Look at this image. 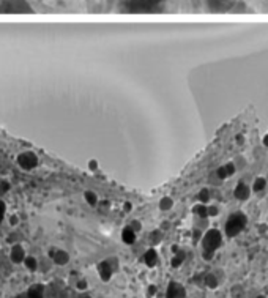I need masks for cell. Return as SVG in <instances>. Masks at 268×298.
<instances>
[{"mask_svg":"<svg viewBox=\"0 0 268 298\" xmlns=\"http://www.w3.org/2000/svg\"><path fill=\"white\" fill-rule=\"evenodd\" d=\"M4 13H32V8L26 0H4V5L0 8Z\"/></svg>","mask_w":268,"mask_h":298,"instance_id":"cell-4","label":"cell"},{"mask_svg":"<svg viewBox=\"0 0 268 298\" xmlns=\"http://www.w3.org/2000/svg\"><path fill=\"white\" fill-rule=\"evenodd\" d=\"M5 213H7V207H5V202L0 199V222L4 221V218H5Z\"/></svg>","mask_w":268,"mask_h":298,"instance_id":"cell-24","label":"cell"},{"mask_svg":"<svg viewBox=\"0 0 268 298\" xmlns=\"http://www.w3.org/2000/svg\"><path fill=\"white\" fill-rule=\"evenodd\" d=\"M208 201H210V191L208 189H201V192H199V202L207 204Z\"/></svg>","mask_w":268,"mask_h":298,"instance_id":"cell-22","label":"cell"},{"mask_svg":"<svg viewBox=\"0 0 268 298\" xmlns=\"http://www.w3.org/2000/svg\"><path fill=\"white\" fill-rule=\"evenodd\" d=\"M24 265H26V268L29 271H37L38 270V260L32 256H27L26 260H24Z\"/></svg>","mask_w":268,"mask_h":298,"instance_id":"cell-18","label":"cell"},{"mask_svg":"<svg viewBox=\"0 0 268 298\" xmlns=\"http://www.w3.org/2000/svg\"><path fill=\"white\" fill-rule=\"evenodd\" d=\"M263 145H265V147H268V134H265V136H263Z\"/></svg>","mask_w":268,"mask_h":298,"instance_id":"cell-34","label":"cell"},{"mask_svg":"<svg viewBox=\"0 0 268 298\" xmlns=\"http://www.w3.org/2000/svg\"><path fill=\"white\" fill-rule=\"evenodd\" d=\"M131 208H133L131 202H125V205H123V210H125V212H130Z\"/></svg>","mask_w":268,"mask_h":298,"instance_id":"cell-31","label":"cell"},{"mask_svg":"<svg viewBox=\"0 0 268 298\" xmlns=\"http://www.w3.org/2000/svg\"><path fill=\"white\" fill-rule=\"evenodd\" d=\"M121 240H123L125 244H133L136 241V231H133L131 226H127L121 231Z\"/></svg>","mask_w":268,"mask_h":298,"instance_id":"cell-13","label":"cell"},{"mask_svg":"<svg viewBox=\"0 0 268 298\" xmlns=\"http://www.w3.org/2000/svg\"><path fill=\"white\" fill-rule=\"evenodd\" d=\"M216 215H218V207L210 205V207H208V216H216Z\"/></svg>","mask_w":268,"mask_h":298,"instance_id":"cell-29","label":"cell"},{"mask_svg":"<svg viewBox=\"0 0 268 298\" xmlns=\"http://www.w3.org/2000/svg\"><path fill=\"white\" fill-rule=\"evenodd\" d=\"M84 199H85V202L90 205V207H96V205H98V196H96L93 191H85L84 192Z\"/></svg>","mask_w":268,"mask_h":298,"instance_id":"cell-16","label":"cell"},{"mask_svg":"<svg viewBox=\"0 0 268 298\" xmlns=\"http://www.w3.org/2000/svg\"><path fill=\"white\" fill-rule=\"evenodd\" d=\"M174 207V201L170 197H163L161 199V202H159V208L163 210V212H167V210H170Z\"/></svg>","mask_w":268,"mask_h":298,"instance_id":"cell-19","label":"cell"},{"mask_svg":"<svg viewBox=\"0 0 268 298\" xmlns=\"http://www.w3.org/2000/svg\"><path fill=\"white\" fill-rule=\"evenodd\" d=\"M29 298H44L46 296V286L43 284H32L27 290Z\"/></svg>","mask_w":268,"mask_h":298,"instance_id":"cell-12","label":"cell"},{"mask_svg":"<svg viewBox=\"0 0 268 298\" xmlns=\"http://www.w3.org/2000/svg\"><path fill=\"white\" fill-rule=\"evenodd\" d=\"M49 257H51V259L54 260V264H57V265H66L68 260H69V256H68L66 251H63V250H56V248H51V250H49Z\"/></svg>","mask_w":268,"mask_h":298,"instance_id":"cell-8","label":"cell"},{"mask_svg":"<svg viewBox=\"0 0 268 298\" xmlns=\"http://www.w3.org/2000/svg\"><path fill=\"white\" fill-rule=\"evenodd\" d=\"M76 287H78V290H85V289H87V281H85V279H79L78 284H76Z\"/></svg>","mask_w":268,"mask_h":298,"instance_id":"cell-26","label":"cell"},{"mask_svg":"<svg viewBox=\"0 0 268 298\" xmlns=\"http://www.w3.org/2000/svg\"><path fill=\"white\" fill-rule=\"evenodd\" d=\"M251 192H253V188H249L246 183H238L235 191H234V196L238 199V201H248Z\"/></svg>","mask_w":268,"mask_h":298,"instance_id":"cell-9","label":"cell"},{"mask_svg":"<svg viewBox=\"0 0 268 298\" xmlns=\"http://www.w3.org/2000/svg\"><path fill=\"white\" fill-rule=\"evenodd\" d=\"M144 262L147 264V267H156L158 264V253L155 250H149L147 253L144 254Z\"/></svg>","mask_w":268,"mask_h":298,"instance_id":"cell-14","label":"cell"},{"mask_svg":"<svg viewBox=\"0 0 268 298\" xmlns=\"http://www.w3.org/2000/svg\"><path fill=\"white\" fill-rule=\"evenodd\" d=\"M8 189H10V183H7V182H2V183H0V194L7 192Z\"/></svg>","mask_w":268,"mask_h":298,"instance_id":"cell-27","label":"cell"},{"mask_svg":"<svg viewBox=\"0 0 268 298\" xmlns=\"http://www.w3.org/2000/svg\"><path fill=\"white\" fill-rule=\"evenodd\" d=\"M257 298H265V296H263V295H260V296H257Z\"/></svg>","mask_w":268,"mask_h":298,"instance_id":"cell-37","label":"cell"},{"mask_svg":"<svg viewBox=\"0 0 268 298\" xmlns=\"http://www.w3.org/2000/svg\"><path fill=\"white\" fill-rule=\"evenodd\" d=\"M44 298H68V289L59 286V284H51L46 287V296Z\"/></svg>","mask_w":268,"mask_h":298,"instance_id":"cell-5","label":"cell"},{"mask_svg":"<svg viewBox=\"0 0 268 298\" xmlns=\"http://www.w3.org/2000/svg\"><path fill=\"white\" fill-rule=\"evenodd\" d=\"M16 222H17V218L13 216V218H11V224H16Z\"/></svg>","mask_w":268,"mask_h":298,"instance_id":"cell-35","label":"cell"},{"mask_svg":"<svg viewBox=\"0 0 268 298\" xmlns=\"http://www.w3.org/2000/svg\"><path fill=\"white\" fill-rule=\"evenodd\" d=\"M88 169H90L92 172L98 170V161H96V160H90V161H88Z\"/></svg>","mask_w":268,"mask_h":298,"instance_id":"cell-25","label":"cell"},{"mask_svg":"<svg viewBox=\"0 0 268 298\" xmlns=\"http://www.w3.org/2000/svg\"><path fill=\"white\" fill-rule=\"evenodd\" d=\"M237 142H238V144H243V142H245V137H243V136H237Z\"/></svg>","mask_w":268,"mask_h":298,"instance_id":"cell-33","label":"cell"},{"mask_svg":"<svg viewBox=\"0 0 268 298\" xmlns=\"http://www.w3.org/2000/svg\"><path fill=\"white\" fill-rule=\"evenodd\" d=\"M205 284H207L210 289L218 287V279H216V276H215V275H207V276H205Z\"/></svg>","mask_w":268,"mask_h":298,"instance_id":"cell-21","label":"cell"},{"mask_svg":"<svg viewBox=\"0 0 268 298\" xmlns=\"http://www.w3.org/2000/svg\"><path fill=\"white\" fill-rule=\"evenodd\" d=\"M14 298H29V295H27V292H26V293H19V295H16Z\"/></svg>","mask_w":268,"mask_h":298,"instance_id":"cell-32","label":"cell"},{"mask_svg":"<svg viewBox=\"0 0 268 298\" xmlns=\"http://www.w3.org/2000/svg\"><path fill=\"white\" fill-rule=\"evenodd\" d=\"M234 173H235V166H234L232 163H227V164L221 166V167L216 170V176H218L219 180H226V179L232 177Z\"/></svg>","mask_w":268,"mask_h":298,"instance_id":"cell-11","label":"cell"},{"mask_svg":"<svg viewBox=\"0 0 268 298\" xmlns=\"http://www.w3.org/2000/svg\"><path fill=\"white\" fill-rule=\"evenodd\" d=\"M186 296V292H185V287L178 283H170L167 286V290H166V298H185Z\"/></svg>","mask_w":268,"mask_h":298,"instance_id":"cell-6","label":"cell"},{"mask_svg":"<svg viewBox=\"0 0 268 298\" xmlns=\"http://www.w3.org/2000/svg\"><path fill=\"white\" fill-rule=\"evenodd\" d=\"M79 298H92V296L87 295V293H82V295H79Z\"/></svg>","mask_w":268,"mask_h":298,"instance_id":"cell-36","label":"cell"},{"mask_svg":"<svg viewBox=\"0 0 268 298\" xmlns=\"http://www.w3.org/2000/svg\"><path fill=\"white\" fill-rule=\"evenodd\" d=\"M246 216L245 213L241 212H235L229 216V219L226 221V235L227 237H237L243 229L246 227Z\"/></svg>","mask_w":268,"mask_h":298,"instance_id":"cell-2","label":"cell"},{"mask_svg":"<svg viewBox=\"0 0 268 298\" xmlns=\"http://www.w3.org/2000/svg\"><path fill=\"white\" fill-rule=\"evenodd\" d=\"M26 250L21 246V244H13L11 246V251H10V259L13 264H24L26 260Z\"/></svg>","mask_w":268,"mask_h":298,"instance_id":"cell-7","label":"cell"},{"mask_svg":"<svg viewBox=\"0 0 268 298\" xmlns=\"http://www.w3.org/2000/svg\"><path fill=\"white\" fill-rule=\"evenodd\" d=\"M161 238H163V234L159 231H155L150 234V243H153V244H158L161 241Z\"/></svg>","mask_w":268,"mask_h":298,"instance_id":"cell-23","label":"cell"},{"mask_svg":"<svg viewBox=\"0 0 268 298\" xmlns=\"http://www.w3.org/2000/svg\"><path fill=\"white\" fill-rule=\"evenodd\" d=\"M266 182H268V177H266Z\"/></svg>","mask_w":268,"mask_h":298,"instance_id":"cell-38","label":"cell"},{"mask_svg":"<svg viewBox=\"0 0 268 298\" xmlns=\"http://www.w3.org/2000/svg\"><path fill=\"white\" fill-rule=\"evenodd\" d=\"M16 164H17L19 169L29 172V170H33V169L38 167L40 160H38L37 153H33V152H30V150H26V152H21V153L16 156Z\"/></svg>","mask_w":268,"mask_h":298,"instance_id":"cell-3","label":"cell"},{"mask_svg":"<svg viewBox=\"0 0 268 298\" xmlns=\"http://www.w3.org/2000/svg\"><path fill=\"white\" fill-rule=\"evenodd\" d=\"M156 293V287L155 286H150L149 287V296H152V295H155Z\"/></svg>","mask_w":268,"mask_h":298,"instance_id":"cell-30","label":"cell"},{"mask_svg":"<svg viewBox=\"0 0 268 298\" xmlns=\"http://www.w3.org/2000/svg\"><path fill=\"white\" fill-rule=\"evenodd\" d=\"M98 273H100V278H101L104 283H108V281L112 278V273H114V268H112L111 262H109V260L100 262V264H98Z\"/></svg>","mask_w":268,"mask_h":298,"instance_id":"cell-10","label":"cell"},{"mask_svg":"<svg viewBox=\"0 0 268 298\" xmlns=\"http://www.w3.org/2000/svg\"><path fill=\"white\" fill-rule=\"evenodd\" d=\"M192 213L194 215H198L199 218H207L208 216V207L205 204H198V205H194L192 207Z\"/></svg>","mask_w":268,"mask_h":298,"instance_id":"cell-15","label":"cell"},{"mask_svg":"<svg viewBox=\"0 0 268 298\" xmlns=\"http://www.w3.org/2000/svg\"><path fill=\"white\" fill-rule=\"evenodd\" d=\"M266 185H268L266 179H265V177H259V179H256L254 183H253V191H254V192H260V191H263V189L266 188Z\"/></svg>","mask_w":268,"mask_h":298,"instance_id":"cell-17","label":"cell"},{"mask_svg":"<svg viewBox=\"0 0 268 298\" xmlns=\"http://www.w3.org/2000/svg\"><path fill=\"white\" fill-rule=\"evenodd\" d=\"M221 243H223V235H221V232L216 231V229L207 231L205 235L202 237V250H204L202 257H204L205 260L213 259L215 251L218 250L219 246H221Z\"/></svg>","mask_w":268,"mask_h":298,"instance_id":"cell-1","label":"cell"},{"mask_svg":"<svg viewBox=\"0 0 268 298\" xmlns=\"http://www.w3.org/2000/svg\"><path fill=\"white\" fill-rule=\"evenodd\" d=\"M183 260H185V254L183 253H175V256H174V259H172V262H170V264H172L174 268H178L183 264Z\"/></svg>","mask_w":268,"mask_h":298,"instance_id":"cell-20","label":"cell"},{"mask_svg":"<svg viewBox=\"0 0 268 298\" xmlns=\"http://www.w3.org/2000/svg\"><path fill=\"white\" fill-rule=\"evenodd\" d=\"M130 226H131V227H133V231H136V232H137V231H140V227H142V224H140L139 221H133Z\"/></svg>","mask_w":268,"mask_h":298,"instance_id":"cell-28","label":"cell"}]
</instances>
